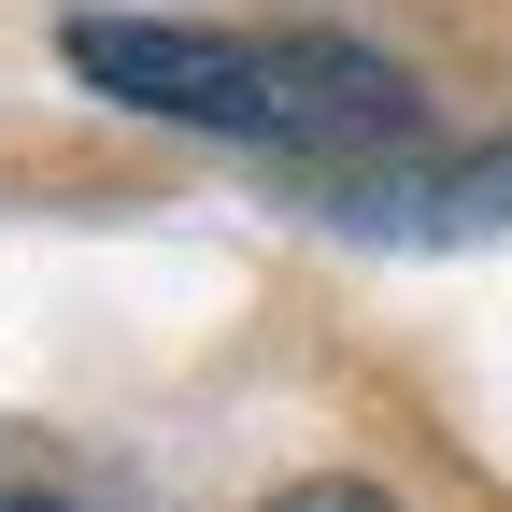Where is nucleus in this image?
Masks as SVG:
<instances>
[{
    "label": "nucleus",
    "mask_w": 512,
    "mask_h": 512,
    "mask_svg": "<svg viewBox=\"0 0 512 512\" xmlns=\"http://www.w3.org/2000/svg\"><path fill=\"white\" fill-rule=\"evenodd\" d=\"M72 72L128 114L214 128L271 157H384L413 143V72L342 29H157V15H72Z\"/></svg>",
    "instance_id": "nucleus-1"
},
{
    "label": "nucleus",
    "mask_w": 512,
    "mask_h": 512,
    "mask_svg": "<svg viewBox=\"0 0 512 512\" xmlns=\"http://www.w3.org/2000/svg\"><path fill=\"white\" fill-rule=\"evenodd\" d=\"M328 214L370 228V242H470V228H512V157H456V171H370V157H342Z\"/></svg>",
    "instance_id": "nucleus-2"
},
{
    "label": "nucleus",
    "mask_w": 512,
    "mask_h": 512,
    "mask_svg": "<svg viewBox=\"0 0 512 512\" xmlns=\"http://www.w3.org/2000/svg\"><path fill=\"white\" fill-rule=\"evenodd\" d=\"M271 512H399V498H384V484H356V470H313V484H285Z\"/></svg>",
    "instance_id": "nucleus-3"
},
{
    "label": "nucleus",
    "mask_w": 512,
    "mask_h": 512,
    "mask_svg": "<svg viewBox=\"0 0 512 512\" xmlns=\"http://www.w3.org/2000/svg\"><path fill=\"white\" fill-rule=\"evenodd\" d=\"M0 512H72V498H43V484H0Z\"/></svg>",
    "instance_id": "nucleus-4"
}]
</instances>
